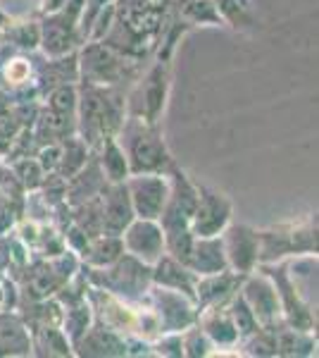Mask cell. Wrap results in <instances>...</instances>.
I'll return each instance as SVG.
<instances>
[{"label": "cell", "mask_w": 319, "mask_h": 358, "mask_svg": "<svg viewBox=\"0 0 319 358\" xmlns=\"http://www.w3.org/2000/svg\"><path fill=\"white\" fill-rule=\"evenodd\" d=\"M29 337H31V356H74L72 344L57 325L29 327Z\"/></svg>", "instance_id": "obj_24"}, {"label": "cell", "mask_w": 319, "mask_h": 358, "mask_svg": "<svg viewBox=\"0 0 319 358\" xmlns=\"http://www.w3.org/2000/svg\"><path fill=\"white\" fill-rule=\"evenodd\" d=\"M74 356H89V358L126 356V337L119 334L114 327H110L107 322H103L101 317H94V322L84 332V337L74 344Z\"/></svg>", "instance_id": "obj_15"}, {"label": "cell", "mask_w": 319, "mask_h": 358, "mask_svg": "<svg viewBox=\"0 0 319 358\" xmlns=\"http://www.w3.org/2000/svg\"><path fill=\"white\" fill-rule=\"evenodd\" d=\"M91 155H94V151H91V148L86 146L77 134L62 138L60 141V160H57L55 172L67 182L69 177H74L81 167L89 163Z\"/></svg>", "instance_id": "obj_26"}, {"label": "cell", "mask_w": 319, "mask_h": 358, "mask_svg": "<svg viewBox=\"0 0 319 358\" xmlns=\"http://www.w3.org/2000/svg\"><path fill=\"white\" fill-rule=\"evenodd\" d=\"M222 246L229 270L246 277L260 265V229L251 227V224L234 222L231 220L224 227Z\"/></svg>", "instance_id": "obj_12"}, {"label": "cell", "mask_w": 319, "mask_h": 358, "mask_svg": "<svg viewBox=\"0 0 319 358\" xmlns=\"http://www.w3.org/2000/svg\"><path fill=\"white\" fill-rule=\"evenodd\" d=\"M167 96H170V67L165 60H160L141 79H136L131 94L126 96V115L160 124Z\"/></svg>", "instance_id": "obj_6"}, {"label": "cell", "mask_w": 319, "mask_h": 358, "mask_svg": "<svg viewBox=\"0 0 319 358\" xmlns=\"http://www.w3.org/2000/svg\"><path fill=\"white\" fill-rule=\"evenodd\" d=\"M94 317H96V313H94V306H91L89 296H86L84 301H79L74 306H67V308H65L60 327H62V332H65V337L69 339V344H72V349H74V344L84 337V332L91 327Z\"/></svg>", "instance_id": "obj_28"}, {"label": "cell", "mask_w": 319, "mask_h": 358, "mask_svg": "<svg viewBox=\"0 0 319 358\" xmlns=\"http://www.w3.org/2000/svg\"><path fill=\"white\" fill-rule=\"evenodd\" d=\"M121 244L124 253H129L136 261L155 265L165 256V232L158 220H146V217H133L121 232Z\"/></svg>", "instance_id": "obj_13"}, {"label": "cell", "mask_w": 319, "mask_h": 358, "mask_svg": "<svg viewBox=\"0 0 319 358\" xmlns=\"http://www.w3.org/2000/svg\"><path fill=\"white\" fill-rule=\"evenodd\" d=\"M133 215L146 220H160L170 199V175L165 172H136L124 182Z\"/></svg>", "instance_id": "obj_10"}, {"label": "cell", "mask_w": 319, "mask_h": 358, "mask_svg": "<svg viewBox=\"0 0 319 358\" xmlns=\"http://www.w3.org/2000/svg\"><path fill=\"white\" fill-rule=\"evenodd\" d=\"M195 280H198V277L191 273L181 261L172 258L170 253H165V256L153 265V285L181 292L193 299V301H195Z\"/></svg>", "instance_id": "obj_21"}, {"label": "cell", "mask_w": 319, "mask_h": 358, "mask_svg": "<svg viewBox=\"0 0 319 358\" xmlns=\"http://www.w3.org/2000/svg\"><path fill=\"white\" fill-rule=\"evenodd\" d=\"M181 349H184V356H188V358L214 356V344L210 342V337L202 332V327L198 322H193V325L181 332Z\"/></svg>", "instance_id": "obj_31"}, {"label": "cell", "mask_w": 319, "mask_h": 358, "mask_svg": "<svg viewBox=\"0 0 319 358\" xmlns=\"http://www.w3.org/2000/svg\"><path fill=\"white\" fill-rule=\"evenodd\" d=\"M226 310H229L231 320H234V327H236V332H239V337H241V339L251 337L253 332H258V330H260V322L255 320L253 310L248 308V303H246V301H243L241 292L236 294V296L231 299L229 303H226Z\"/></svg>", "instance_id": "obj_32"}, {"label": "cell", "mask_w": 319, "mask_h": 358, "mask_svg": "<svg viewBox=\"0 0 319 358\" xmlns=\"http://www.w3.org/2000/svg\"><path fill=\"white\" fill-rule=\"evenodd\" d=\"M293 258H317V220L312 217L260 229V265Z\"/></svg>", "instance_id": "obj_4"}, {"label": "cell", "mask_w": 319, "mask_h": 358, "mask_svg": "<svg viewBox=\"0 0 319 358\" xmlns=\"http://www.w3.org/2000/svg\"><path fill=\"white\" fill-rule=\"evenodd\" d=\"M96 160H98V165H101V172H103V177H105V182L110 184H121L131 175L129 160H126V153H124V148H121V143L117 141V136H107L105 141L98 146Z\"/></svg>", "instance_id": "obj_23"}, {"label": "cell", "mask_w": 319, "mask_h": 358, "mask_svg": "<svg viewBox=\"0 0 319 358\" xmlns=\"http://www.w3.org/2000/svg\"><path fill=\"white\" fill-rule=\"evenodd\" d=\"M117 141L126 153L131 175L136 172H165L167 175L177 165L162 138L160 124L126 115L117 131Z\"/></svg>", "instance_id": "obj_2"}, {"label": "cell", "mask_w": 319, "mask_h": 358, "mask_svg": "<svg viewBox=\"0 0 319 358\" xmlns=\"http://www.w3.org/2000/svg\"><path fill=\"white\" fill-rule=\"evenodd\" d=\"M117 0H86L84 5V13H81V22H79V34H81V41H89V34H91V27L94 22L101 17L105 10L114 8Z\"/></svg>", "instance_id": "obj_33"}, {"label": "cell", "mask_w": 319, "mask_h": 358, "mask_svg": "<svg viewBox=\"0 0 319 358\" xmlns=\"http://www.w3.org/2000/svg\"><path fill=\"white\" fill-rule=\"evenodd\" d=\"M124 253L121 236L117 234H96L89 239L84 251L79 253V261L84 268H105L112 265Z\"/></svg>", "instance_id": "obj_22"}, {"label": "cell", "mask_w": 319, "mask_h": 358, "mask_svg": "<svg viewBox=\"0 0 319 358\" xmlns=\"http://www.w3.org/2000/svg\"><path fill=\"white\" fill-rule=\"evenodd\" d=\"M0 48H3V31H0Z\"/></svg>", "instance_id": "obj_37"}, {"label": "cell", "mask_w": 319, "mask_h": 358, "mask_svg": "<svg viewBox=\"0 0 319 358\" xmlns=\"http://www.w3.org/2000/svg\"><path fill=\"white\" fill-rule=\"evenodd\" d=\"M79 82H91L101 86H119L133 74V62L119 55L105 41H86L77 53Z\"/></svg>", "instance_id": "obj_5"}, {"label": "cell", "mask_w": 319, "mask_h": 358, "mask_svg": "<svg viewBox=\"0 0 319 358\" xmlns=\"http://www.w3.org/2000/svg\"><path fill=\"white\" fill-rule=\"evenodd\" d=\"M243 275L234 273V270H222L214 275H202L195 280V306L198 313L207 308H219L226 306L241 289Z\"/></svg>", "instance_id": "obj_16"}, {"label": "cell", "mask_w": 319, "mask_h": 358, "mask_svg": "<svg viewBox=\"0 0 319 358\" xmlns=\"http://www.w3.org/2000/svg\"><path fill=\"white\" fill-rule=\"evenodd\" d=\"M98 208H101V229L103 234H117L126 229L133 217V208L129 201V194H126L124 182L121 184H105L103 192L98 194Z\"/></svg>", "instance_id": "obj_14"}, {"label": "cell", "mask_w": 319, "mask_h": 358, "mask_svg": "<svg viewBox=\"0 0 319 358\" xmlns=\"http://www.w3.org/2000/svg\"><path fill=\"white\" fill-rule=\"evenodd\" d=\"M10 167H13V172L17 175V179L22 182V187L27 189V194L40 189V184H43L45 175H48V172L40 167V163L36 160V155H22V158L13 160Z\"/></svg>", "instance_id": "obj_30"}, {"label": "cell", "mask_w": 319, "mask_h": 358, "mask_svg": "<svg viewBox=\"0 0 319 358\" xmlns=\"http://www.w3.org/2000/svg\"><path fill=\"white\" fill-rule=\"evenodd\" d=\"M0 356H31V337L20 310H0Z\"/></svg>", "instance_id": "obj_20"}, {"label": "cell", "mask_w": 319, "mask_h": 358, "mask_svg": "<svg viewBox=\"0 0 319 358\" xmlns=\"http://www.w3.org/2000/svg\"><path fill=\"white\" fill-rule=\"evenodd\" d=\"M184 265H186L195 277L229 270L226 256H224V246H222V236H195Z\"/></svg>", "instance_id": "obj_17"}, {"label": "cell", "mask_w": 319, "mask_h": 358, "mask_svg": "<svg viewBox=\"0 0 319 358\" xmlns=\"http://www.w3.org/2000/svg\"><path fill=\"white\" fill-rule=\"evenodd\" d=\"M77 94V136L96 153L107 136H117L126 117V96L119 86L91 82H81Z\"/></svg>", "instance_id": "obj_1"}, {"label": "cell", "mask_w": 319, "mask_h": 358, "mask_svg": "<svg viewBox=\"0 0 319 358\" xmlns=\"http://www.w3.org/2000/svg\"><path fill=\"white\" fill-rule=\"evenodd\" d=\"M10 22H13V17H10L8 13H5V10H3V8H0V31H3V29H5V27H8V24H10Z\"/></svg>", "instance_id": "obj_36"}, {"label": "cell", "mask_w": 319, "mask_h": 358, "mask_svg": "<svg viewBox=\"0 0 319 358\" xmlns=\"http://www.w3.org/2000/svg\"><path fill=\"white\" fill-rule=\"evenodd\" d=\"M267 275L272 277L279 294V303H281V313L283 322L293 330H303V332H315V315H312L310 306L305 303L303 294L295 287L293 277H291V261H279V263H267L260 265Z\"/></svg>", "instance_id": "obj_7"}, {"label": "cell", "mask_w": 319, "mask_h": 358, "mask_svg": "<svg viewBox=\"0 0 319 358\" xmlns=\"http://www.w3.org/2000/svg\"><path fill=\"white\" fill-rule=\"evenodd\" d=\"M317 354V337L315 332L293 330L281 325L276 330V356H312Z\"/></svg>", "instance_id": "obj_27"}, {"label": "cell", "mask_w": 319, "mask_h": 358, "mask_svg": "<svg viewBox=\"0 0 319 358\" xmlns=\"http://www.w3.org/2000/svg\"><path fill=\"white\" fill-rule=\"evenodd\" d=\"M40 41V29L38 22H17L13 20L3 29V45H10L15 50H24V53H36Z\"/></svg>", "instance_id": "obj_29"}, {"label": "cell", "mask_w": 319, "mask_h": 358, "mask_svg": "<svg viewBox=\"0 0 319 358\" xmlns=\"http://www.w3.org/2000/svg\"><path fill=\"white\" fill-rule=\"evenodd\" d=\"M22 213H24V203L15 201L13 196L0 192V234L15 229V224L20 222Z\"/></svg>", "instance_id": "obj_34"}, {"label": "cell", "mask_w": 319, "mask_h": 358, "mask_svg": "<svg viewBox=\"0 0 319 358\" xmlns=\"http://www.w3.org/2000/svg\"><path fill=\"white\" fill-rule=\"evenodd\" d=\"M239 292H241L243 301L248 303V308L253 310L260 327H265V330H279L281 325H286V322H283L279 294H276L274 282H272V277L267 275L260 265L253 273H248L243 277Z\"/></svg>", "instance_id": "obj_8"}, {"label": "cell", "mask_w": 319, "mask_h": 358, "mask_svg": "<svg viewBox=\"0 0 319 358\" xmlns=\"http://www.w3.org/2000/svg\"><path fill=\"white\" fill-rule=\"evenodd\" d=\"M17 306H20V289H17V282L10 280V277L0 270V310H15Z\"/></svg>", "instance_id": "obj_35"}, {"label": "cell", "mask_w": 319, "mask_h": 358, "mask_svg": "<svg viewBox=\"0 0 319 358\" xmlns=\"http://www.w3.org/2000/svg\"><path fill=\"white\" fill-rule=\"evenodd\" d=\"M81 273L91 287H98V289L131 303L146 301L150 287H153V265L136 261L129 253H121L117 261L105 268H84L81 265Z\"/></svg>", "instance_id": "obj_3"}, {"label": "cell", "mask_w": 319, "mask_h": 358, "mask_svg": "<svg viewBox=\"0 0 319 358\" xmlns=\"http://www.w3.org/2000/svg\"><path fill=\"white\" fill-rule=\"evenodd\" d=\"M234 217L231 199L217 189L198 184V201L191 215V232L193 236H219Z\"/></svg>", "instance_id": "obj_11"}, {"label": "cell", "mask_w": 319, "mask_h": 358, "mask_svg": "<svg viewBox=\"0 0 319 358\" xmlns=\"http://www.w3.org/2000/svg\"><path fill=\"white\" fill-rule=\"evenodd\" d=\"M29 261H31V251H29V246L20 239V234L15 229L0 234V270L10 280H17Z\"/></svg>", "instance_id": "obj_25"}, {"label": "cell", "mask_w": 319, "mask_h": 358, "mask_svg": "<svg viewBox=\"0 0 319 358\" xmlns=\"http://www.w3.org/2000/svg\"><path fill=\"white\" fill-rule=\"evenodd\" d=\"M148 308L153 310L160 332H184L193 322H198V306L191 296L181 292L167 289V287L153 285L146 296Z\"/></svg>", "instance_id": "obj_9"}, {"label": "cell", "mask_w": 319, "mask_h": 358, "mask_svg": "<svg viewBox=\"0 0 319 358\" xmlns=\"http://www.w3.org/2000/svg\"><path fill=\"white\" fill-rule=\"evenodd\" d=\"M198 325L202 327V332L210 337V342L214 344V354L226 349H239V332L234 327V320H231L226 306H219V308H207L198 313Z\"/></svg>", "instance_id": "obj_19"}, {"label": "cell", "mask_w": 319, "mask_h": 358, "mask_svg": "<svg viewBox=\"0 0 319 358\" xmlns=\"http://www.w3.org/2000/svg\"><path fill=\"white\" fill-rule=\"evenodd\" d=\"M105 184L107 182H105V177H103L101 165H98L96 153H94L89 158V163L81 167L77 175L67 179V184H65V203L69 208L86 203V201L96 199V196L103 192V187H105Z\"/></svg>", "instance_id": "obj_18"}]
</instances>
